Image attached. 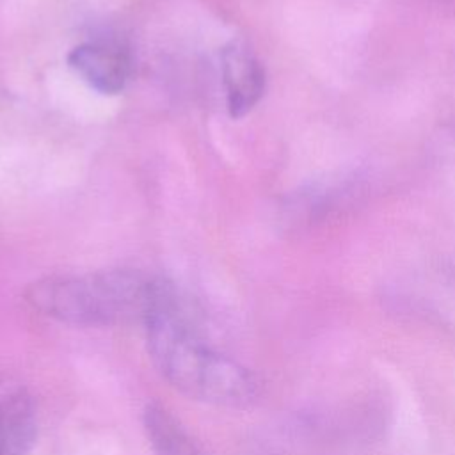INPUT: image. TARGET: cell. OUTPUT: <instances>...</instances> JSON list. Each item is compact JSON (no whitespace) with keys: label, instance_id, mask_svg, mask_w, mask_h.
<instances>
[{"label":"cell","instance_id":"6da1fadb","mask_svg":"<svg viewBox=\"0 0 455 455\" xmlns=\"http://www.w3.org/2000/svg\"><path fill=\"white\" fill-rule=\"evenodd\" d=\"M144 325L155 366L188 398L224 407H243L254 398L252 375L197 336L169 283L160 281Z\"/></svg>","mask_w":455,"mask_h":455},{"label":"cell","instance_id":"7a4b0ae2","mask_svg":"<svg viewBox=\"0 0 455 455\" xmlns=\"http://www.w3.org/2000/svg\"><path fill=\"white\" fill-rule=\"evenodd\" d=\"M160 279L132 270H108L89 275L46 277L28 288V302L41 313L85 327L146 322Z\"/></svg>","mask_w":455,"mask_h":455},{"label":"cell","instance_id":"3957f363","mask_svg":"<svg viewBox=\"0 0 455 455\" xmlns=\"http://www.w3.org/2000/svg\"><path fill=\"white\" fill-rule=\"evenodd\" d=\"M69 68L92 89L117 94L132 75V59L119 44L94 41L75 46L68 55Z\"/></svg>","mask_w":455,"mask_h":455},{"label":"cell","instance_id":"277c9868","mask_svg":"<svg viewBox=\"0 0 455 455\" xmlns=\"http://www.w3.org/2000/svg\"><path fill=\"white\" fill-rule=\"evenodd\" d=\"M220 62L229 114L233 117H242L261 98L265 89V71L258 59L240 43L228 44L222 50Z\"/></svg>","mask_w":455,"mask_h":455},{"label":"cell","instance_id":"5b68a950","mask_svg":"<svg viewBox=\"0 0 455 455\" xmlns=\"http://www.w3.org/2000/svg\"><path fill=\"white\" fill-rule=\"evenodd\" d=\"M36 437V412L23 387H0V455H25Z\"/></svg>","mask_w":455,"mask_h":455},{"label":"cell","instance_id":"8992f818","mask_svg":"<svg viewBox=\"0 0 455 455\" xmlns=\"http://www.w3.org/2000/svg\"><path fill=\"white\" fill-rule=\"evenodd\" d=\"M144 428L155 455H204L183 425L158 403L146 407Z\"/></svg>","mask_w":455,"mask_h":455}]
</instances>
